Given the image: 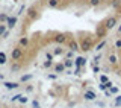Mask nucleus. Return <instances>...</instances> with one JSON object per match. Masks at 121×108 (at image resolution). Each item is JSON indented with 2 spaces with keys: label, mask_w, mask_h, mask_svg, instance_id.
I'll return each mask as SVG.
<instances>
[{
  "label": "nucleus",
  "mask_w": 121,
  "mask_h": 108,
  "mask_svg": "<svg viewBox=\"0 0 121 108\" xmlns=\"http://www.w3.org/2000/svg\"><path fill=\"white\" fill-rule=\"evenodd\" d=\"M21 55H23L21 47H17V49H14V50H12V59H14V61L21 59Z\"/></svg>",
  "instance_id": "nucleus-1"
},
{
  "label": "nucleus",
  "mask_w": 121,
  "mask_h": 108,
  "mask_svg": "<svg viewBox=\"0 0 121 108\" xmlns=\"http://www.w3.org/2000/svg\"><path fill=\"white\" fill-rule=\"evenodd\" d=\"M15 25H17V17H9V18H8L6 26H8L9 29H14V28H15Z\"/></svg>",
  "instance_id": "nucleus-2"
},
{
  "label": "nucleus",
  "mask_w": 121,
  "mask_h": 108,
  "mask_svg": "<svg viewBox=\"0 0 121 108\" xmlns=\"http://www.w3.org/2000/svg\"><path fill=\"white\" fill-rule=\"evenodd\" d=\"M8 34H9V30H8V26L6 25H3V23H2V25H0V38H6L8 37Z\"/></svg>",
  "instance_id": "nucleus-3"
},
{
  "label": "nucleus",
  "mask_w": 121,
  "mask_h": 108,
  "mask_svg": "<svg viewBox=\"0 0 121 108\" xmlns=\"http://www.w3.org/2000/svg\"><path fill=\"white\" fill-rule=\"evenodd\" d=\"M85 99H88V101H94V99H95V93H92V91H86Z\"/></svg>",
  "instance_id": "nucleus-4"
},
{
  "label": "nucleus",
  "mask_w": 121,
  "mask_h": 108,
  "mask_svg": "<svg viewBox=\"0 0 121 108\" xmlns=\"http://www.w3.org/2000/svg\"><path fill=\"white\" fill-rule=\"evenodd\" d=\"M8 63V56L5 52H0V64H6Z\"/></svg>",
  "instance_id": "nucleus-5"
},
{
  "label": "nucleus",
  "mask_w": 121,
  "mask_h": 108,
  "mask_svg": "<svg viewBox=\"0 0 121 108\" xmlns=\"http://www.w3.org/2000/svg\"><path fill=\"white\" fill-rule=\"evenodd\" d=\"M8 18H9V15H8V14H5V12H2V14H0V23H3V25H6Z\"/></svg>",
  "instance_id": "nucleus-6"
},
{
  "label": "nucleus",
  "mask_w": 121,
  "mask_h": 108,
  "mask_svg": "<svg viewBox=\"0 0 121 108\" xmlns=\"http://www.w3.org/2000/svg\"><path fill=\"white\" fill-rule=\"evenodd\" d=\"M27 44H29V38L27 37H23L21 40H20V46H21V47H26Z\"/></svg>",
  "instance_id": "nucleus-7"
},
{
  "label": "nucleus",
  "mask_w": 121,
  "mask_h": 108,
  "mask_svg": "<svg viewBox=\"0 0 121 108\" xmlns=\"http://www.w3.org/2000/svg\"><path fill=\"white\" fill-rule=\"evenodd\" d=\"M74 61H76V64H77V65H83V64H85V61H86V59H85L83 56H79V58H76Z\"/></svg>",
  "instance_id": "nucleus-8"
},
{
  "label": "nucleus",
  "mask_w": 121,
  "mask_h": 108,
  "mask_svg": "<svg viewBox=\"0 0 121 108\" xmlns=\"http://www.w3.org/2000/svg\"><path fill=\"white\" fill-rule=\"evenodd\" d=\"M70 50H73V52L79 50V44H77V43H74V41H71V43H70Z\"/></svg>",
  "instance_id": "nucleus-9"
},
{
  "label": "nucleus",
  "mask_w": 121,
  "mask_h": 108,
  "mask_svg": "<svg viewBox=\"0 0 121 108\" xmlns=\"http://www.w3.org/2000/svg\"><path fill=\"white\" fill-rule=\"evenodd\" d=\"M5 87L6 88H17L18 84L17 82H5Z\"/></svg>",
  "instance_id": "nucleus-10"
},
{
  "label": "nucleus",
  "mask_w": 121,
  "mask_h": 108,
  "mask_svg": "<svg viewBox=\"0 0 121 108\" xmlns=\"http://www.w3.org/2000/svg\"><path fill=\"white\" fill-rule=\"evenodd\" d=\"M115 23H117V20H115V18H111V20L108 21V25H106V26H108V28L111 29V28H113V26H115Z\"/></svg>",
  "instance_id": "nucleus-11"
},
{
  "label": "nucleus",
  "mask_w": 121,
  "mask_h": 108,
  "mask_svg": "<svg viewBox=\"0 0 121 108\" xmlns=\"http://www.w3.org/2000/svg\"><path fill=\"white\" fill-rule=\"evenodd\" d=\"M58 5H59V0H48V6L55 8V6H58Z\"/></svg>",
  "instance_id": "nucleus-12"
},
{
  "label": "nucleus",
  "mask_w": 121,
  "mask_h": 108,
  "mask_svg": "<svg viewBox=\"0 0 121 108\" xmlns=\"http://www.w3.org/2000/svg\"><path fill=\"white\" fill-rule=\"evenodd\" d=\"M29 17H32V18H35V17H36V11H35V8H30V9H29Z\"/></svg>",
  "instance_id": "nucleus-13"
},
{
  "label": "nucleus",
  "mask_w": 121,
  "mask_h": 108,
  "mask_svg": "<svg viewBox=\"0 0 121 108\" xmlns=\"http://www.w3.org/2000/svg\"><path fill=\"white\" fill-rule=\"evenodd\" d=\"M55 70L56 72H64V70H65V65H64V64H58L55 67Z\"/></svg>",
  "instance_id": "nucleus-14"
},
{
  "label": "nucleus",
  "mask_w": 121,
  "mask_h": 108,
  "mask_svg": "<svg viewBox=\"0 0 121 108\" xmlns=\"http://www.w3.org/2000/svg\"><path fill=\"white\" fill-rule=\"evenodd\" d=\"M73 61L74 59H65L64 61V65H65V67H71V65H73Z\"/></svg>",
  "instance_id": "nucleus-15"
},
{
  "label": "nucleus",
  "mask_w": 121,
  "mask_h": 108,
  "mask_svg": "<svg viewBox=\"0 0 121 108\" xmlns=\"http://www.w3.org/2000/svg\"><path fill=\"white\" fill-rule=\"evenodd\" d=\"M65 56H67V59H71V58H73V56H74V52H73V50H70V52H67V53H65Z\"/></svg>",
  "instance_id": "nucleus-16"
},
{
  "label": "nucleus",
  "mask_w": 121,
  "mask_h": 108,
  "mask_svg": "<svg viewBox=\"0 0 121 108\" xmlns=\"http://www.w3.org/2000/svg\"><path fill=\"white\" fill-rule=\"evenodd\" d=\"M56 41H58V43H64V41H65V37L58 35V37H56Z\"/></svg>",
  "instance_id": "nucleus-17"
},
{
  "label": "nucleus",
  "mask_w": 121,
  "mask_h": 108,
  "mask_svg": "<svg viewBox=\"0 0 121 108\" xmlns=\"http://www.w3.org/2000/svg\"><path fill=\"white\" fill-rule=\"evenodd\" d=\"M62 52H64V50H62V47H56V50H55V53H56V55H60Z\"/></svg>",
  "instance_id": "nucleus-18"
},
{
  "label": "nucleus",
  "mask_w": 121,
  "mask_h": 108,
  "mask_svg": "<svg viewBox=\"0 0 121 108\" xmlns=\"http://www.w3.org/2000/svg\"><path fill=\"white\" fill-rule=\"evenodd\" d=\"M109 61H111V63H117V58L113 55H111V56H109Z\"/></svg>",
  "instance_id": "nucleus-19"
},
{
  "label": "nucleus",
  "mask_w": 121,
  "mask_h": 108,
  "mask_svg": "<svg viewBox=\"0 0 121 108\" xmlns=\"http://www.w3.org/2000/svg\"><path fill=\"white\" fill-rule=\"evenodd\" d=\"M30 78H32V76H30V75H24V76H23V78H21V81H27V79H30Z\"/></svg>",
  "instance_id": "nucleus-20"
},
{
  "label": "nucleus",
  "mask_w": 121,
  "mask_h": 108,
  "mask_svg": "<svg viewBox=\"0 0 121 108\" xmlns=\"http://www.w3.org/2000/svg\"><path fill=\"white\" fill-rule=\"evenodd\" d=\"M98 2L100 0H91V5H98Z\"/></svg>",
  "instance_id": "nucleus-21"
},
{
  "label": "nucleus",
  "mask_w": 121,
  "mask_h": 108,
  "mask_svg": "<svg viewBox=\"0 0 121 108\" xmlns=\"http://www.w3.org/2000/svg\"><path fill=\"white\" fill-rule=\"evenodd\" d=\"M115 46H117V47H121V40H118V41H117V43H115Z\"/></svg>",
  "instance_id": "nucleus-22"
}]
</instances>
